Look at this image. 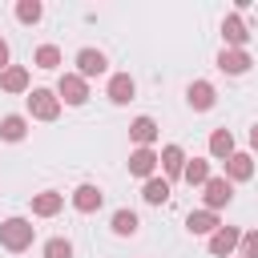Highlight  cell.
<instances>
[{"mask_svg": "<svg viewBox=\"0 0 258 258\" xmlns=\"http://www.w3.org/2000/svg\"><path fill=\"white\" fill-rule=\"evenodd\" d=\"M32 238H36V226H32L28 218H4V222H0V246H4V250L24 254V250L32 246Z\"/></svg>", "mask_w": 258, "mask_h": 258, "instance_id": "obj_1", "label": "cell"}, {"mask_svg": "<svg viewBox=\"0 0 258 258\" xmlns=\"http://www.w3.org/2000/svg\"><path fill=\"white\" fill-rule=\"evenodd\" d=\"M24 105H28V117H32V121H56V117H60V97H56V89H28Z\"/></svg>", "mask_w": 258, "mask_h": 258, "instance_id": "obj_2", "label": "cell"}, {"mask_svg": "<svg viewBox=\"0 0 258 258\" xmlns=\"http://www.w3.org/2000/svg\"><path fill=\"white\" fill-rule=\"evenodd\" d=\"M56 97H60V105H85L89 101V81L85 77H77V73H60V81H56Z\"/></svg>", "mask_w": 258, "mask_h": 258, "instance_id": "obj_3", "label": "cell"}, {"mask_svg": "<svg viewBox=\"0 0 258 258\" xmlns=\"http://www.w3.org/2000/svg\"><path fill=\"white\" fill-rule=\"evenodd\" d=\"M202 198H206V210H222V206H230L234 202V181L230 177H210L206 185H202Z\"/></svg>", "mask_w": 258, "mask_h": 258, "instance_id": "obj_4", "label": "cell"}, {"mask_svg": "<svg viewBox=\"0 0 258 258\" xmlns=\"http://www.w3.org/2000/svg\"><path fill=\"white\" fill-rule=\"evenodd\" d=\"M157 165H161V153H157V149H133V153H129V173L141 177V181L157 177Z\"/></svg>", "mask_w": 258, "mask_h": 258, "instance_id": "obj_5", "label": "cell"}, {"mask_svg": "<svg viewBox=\"0 0 258 258\" xmlns=\"http://www.w3.org/2000/svg\"><path fill=\"white\" fill-rule=\"evenodd\" d=\"M238 242H242V230H238V226H218V230L210 234V254H214V258H230V254L238 250Z\"/></svg>", "mask_w": 258, "mask_h": 258, "instance_id": "obj_6", "label": "cell"}, {"mask_svg": "<svg viewBox=\"0 0 258 258\" xmlns=\"http://www.w3.org/2000/svg\"><path fill=\"white\" fill-rule=\"evenodd\" d=\"M101 206H105V194H101V185L85 181V185H77V189H73V210H77V214H97Z\"/></svg>", "mask_w": 258, "mask_h": 258, "instance_id": "obj_7", "label": "cell"}, {"mask_svg": "<svg viewBox=\"0 0 258 258\" xmlns=\"http://www.w3.org/2000/svg\"><path fill=\"white\" fill-rule=\"evenodd\" d=\"M105 69H109V60H105L101 48H81V52H77V77L93 81V77H101Z\"/></svg>", "mask_w": 258, "mask_h": 258, "instance_id": "obj_8", "label": "cell"}, {"mask_svg": "<svg viewBox=\"0 0 258 258\" xmlns=\"http://www.w3.org/2000/svg\"><path fill=\"white\" fill-rule=\"evenodd\" d=\"M222 40H226V48H246L250 28H246V20H242L238 12H230V16L222 20Z\"/></svg>", "mask_w": 258, "mask_h": 258, "instance_id": "obj_9", "label": "cell"}, {"mask_svg": "<svg viewBox=\"0 0 258 258\" xmlns=\"http://www.w3.org/2000/svg\"><path fill=\"white\" fill-rule=\"evenodd\" d=\"M250 64H254V60H250L246 48H222V52H218V69H222L226 77H242Z\"/></svg>", "mask_w": 258, "mask_h": 258, "instance_id": "obj_10", "label": "cell"}, {"mask_svg": "<svg viewBox=\"0 0 258 258\" xmlns=\"http://www.w3.org/2000/svg\"><path fill=\"white\" fill-rule=\"evenodd\" d=\"M105 97H109L113 105H129V101L137 97V85H133V77H129V73H113V77H109V89H105Z\"/></svg>", "mask_w": 258, "mask_h": 258, "instance_id": "obj_11", "label": "cell"}, {"mask_svg": "<svg viewBox=\"0 0 258 258\" xmlns=\"http://www.w3.org/2000/svg\"><path fill=\"white\" fill-rule=\"evenodd\" d=\"M185 149L181 145H161V177L165 181H173V177H181L185 173Z\"/></svg>", "mask_w": 258, "mask_h": 258, "instance_id": "obj_12", "label": "cell"}, {"mask_svg": "<svg viewBox=\"0 0 258 258\" xmlns=\"http://www.w3.org/2000/svg\"><path fill=\"white\" fill-rule=\"evenodd\" d=\"M60 210H64V194H56V189L32 194V218H56Z\"/></svg>", "mask_w": 258, "mask_h": 258, "instance_id": "obj_13", "label": "cell"}, {"mask_svg": "<svg viewBox=\"0 0 258 258\" xmlns=\"http://www.w3.org/2000/svg\"><path fill=\"white\" fill-rule=\"evenodd\" d=\"M129 141H133L137 149H153V141H157V121H153V117H133Z\"/></svg>", "mask_w": 258, "mask_h": 258, "instance_id": "obj_14", "label": "cell"}, {"mask_svg": "<svg viewBox=\"0 0 258 258\" xmlns=\"http://www.w3.org/2000/svg\"><path fill=\"white\" fill-rule=\"evenodd\" d=\"M185 101H189V109H198V113H206V109H214V101H218V93H214V85H210V81H194V85L185 89Z\"/></svg>", "mask_w": 258, "mask_h": 258, "instance_id": "obj_15", "label": "cell"}, {"mask_svg": "<svg viewBox=\"0 0 258 258\" xmlns=\"http://www.w3.org/2000/svg\"><path fill=\"white\" fill-rule=\"evenodd\" d=\"M0 89L4 93H28V69L24 64H8L0 73Z\"/></svg>", "mask_w": 258, "mask_h": 258, "instance_id": "obj_16", "label": "cell"}, {"mask_svg": "<svg viewBox=\"0 0 258 258\" xmlns=\"http://www.w3.org/2000/svg\"><path fill=\"white\" fill-rule=\"evenodd\" d=\"M238 149H234V133L230 129H214L210 133V157H218V161H230Z\"/></svg>", "mask_w": 258, "mask_h": 258, "instance_id": "obj_17", "label": "cell"}, {"mask_svg": "<svg viewBox=\"0 0 258 258\" xmlns=\"http://www.w3.org/2000/svg\"><path fill=\"white\" fill-rule=\"evenodd\" d=\"M218 226H222V222H218L214 210H194V214L185 218V230H189V234H206V238H210Z\"/></svg>", "mask_w": 258, "mask_h": 258, "instance_id": "obj_18", "label": "cell"}, {"mask_svg": "<svg viewBox=\"0 0 258 258\" xmlns=\"http://www.w3.org/2000/svg\"><path fill=\"white\" fill-rule=\"evenodd\" d=\"M0 137H4V141H24V137H28V117H20V113L0 117Z\"/></svg>", "mask_w": 258, "mask_h": 258, "instance_id": "obj_19", "label": "cell"}, {"mask_svg": "<svg viewBox=\"0 0 258 258\" xmlns=\"http://www.w3.org/2000/svg\"><path fill=\"white\" fill-rule=\"evenodd\" d=\"M226 177H230V181H250V177H254V157H250V153H234V157L226 161Z\"/></svg>", "mask_w": 258, "mask_h": 258, "instance_id": "obj_20", "label": "cell"}, {"mask_svg": "<svg viewBox=\"0 0 258 258\" xmlns=\"http://www.w3.org/2000/svg\"><path fill=\"white\" fill-rule=\"evenodd\" d=\"M137 226H141V222H137V214H133V210H117V214L109 218V230H113L117 238H133V234H137Z\"/></svg>", "mask_w": 258, "mask_h": 258, "instance_id": "obj_21", "label": "cell"}, {"mask_svg": "<svg viewBox=\"0 0 258 258\" xmlns=\"http://www.w3.org/2000/svg\"><path fill=\"white\" fill-rule=\"evenodd\" d=\"M141 198H145L149 206H165V202H169V181H165V177H149V181L141 185Z\"/></svg>", "mask_w": 258, "mask_h": 258, "instance_id": "obj_22", "label": "cell"}, {"mask_svg": "<svg viewBox=\"0 0 258 258\" xmlns=\"http://www.w3.org/2000/svg\"><path fill=\"white\" fill-rule=\"evenodd\" d=\"M181 181H189V185H206V181H210V161H206V157H189Z\"/></svg>", "mask_w": 258, "mask_h": 258, "instance_id": "obj_23", "label": "cell"}, {"mask_svg": "<svg viewBox=\"0 0 258 258\" xmlns=\"http://www.w3.org/2000/svg\"><path fill=\"white\" fill-rule=\"evenodd\" d=\"M40 16H44L40 0H16V20L20 24H40Z\"/></svg>", "mask_w": 258, "mask_h": 258, "instance_id": "obj_24", "label": "cell"}, {"mask_svg": "<svg viewBox=\"0 0 258 258\" xmlns=\"http://www.w3.org/2000/svg\"><path fill=\"white\" fill-rule=\"evenodd\" d=\"M32 64H36V69H44V73H48V69H56V64H60V48H56V44H40V48L32 52Z\"/></svg>", "mask_w": 258, "mask_h": 258, "instance_id": "obj_25", "label": "cell"}, {"mask_svg": "<svg viewBox=\"0 0 258 258\" xmlns=\"http://www.w3.org/2000/svg\"><path fill=\"white\" fill-rule=\"evenodd\" d=\"M44 258H73V242L69 238H48L44 242Z\"/></svg>", "mask_w": 258, "mask_h": 258, "instance_id": "obj_26", "label": "cell"}, {"mask_svg": "<svg viewBox=\"0 0 258 258\" xmlns=\"http://www.w3.org/2000/svg\"><path fill=\"white\" fill-rule=\"evenodd\" d=\"M238 250H242V258H258V230H246L242 242H238Z\"/></svg>", "mask_w": 258, "mask_h": 258, "instance_id": "obj_27", "label": "cell"}, {"mask_svg": "<svg viewBox=\"0 0 258 258\" xmlns=\"http://www.w3.org/2000/svg\"><path fill=\"white\" fill-rule=\"evenodd\" d=\"M4 69H8V40L0 36V73H4Z\"/></svg>", "mask_w": 258, "mask_h": 258, "instance_id": "obj_28", "label": "cell"}, {"mask_svg": "<svg viewBox=\"0 0 258 258\" xmlns=\"http://www.w3.org/2000/svg\"><path fill=\"white\" fill-rule=\"evenodd\" d=\"M250 149H254V153H258V121H254V125H250Z\"/></svg>", "mask_w": 258, "mask_h": 258, "instance_id": "obj_29", "label": "cell"}]
</instances>
